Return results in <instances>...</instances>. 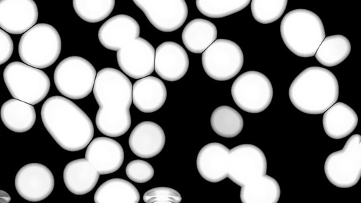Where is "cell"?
Wrapping results in <instances>:
<instances>
[{
	"mask_svg": "<svg viewBox=\"0 0 361 203\" xmlns=\"http://www.w3.org/2000/svg\"><path fill=\"white\" fill-rule=\"evenodd\" d=\"M41 118L51 136L65 150L80 151L93 138L94 126L89 116L66 97L48 98L42 106Z\"/></svg>",
	"mask_w": 361,
	"mask_h": 203,
	"instance_id": "cell-1",
	"label": "cell"
},
{
	"mask_svg": "<svg viewBox=\"0 0 361 203\" xmlns=\"http://www.w3.org/2000/svg\"><path fill=\"white\" fill-rule=\"evenodd\" d=\"M288 95L293 105L308 114H321L336 103L338 80L330 70L319 66L303 70L291 82Z\"/></svg>",
	"mask_w": 361,
	"mask_h": 203,
	"instance_id": "cell-2",
	"label": "cell"
},
{
	"mask_svg": "<svg viewBox=\"0 0 361 203\" xmlns=\"http://www.w3.org/2000/svg\"><path fill=\"white\" fill-rule=\"evenodd\" d=\"M133 85L128 78L114 68H104L96 75L93 94L99 108L96 118L131 119Z\"/></svg>",
	"mask_w": 361,
	"mask_h": 203,
	"instance_id": "cell-3",
	"label": "cell"
},
{
	"mask_svg": "<svg viewBox=\"0 0 361 203\" xmlns=\"http://www.w3.org/2000/svg\"><path fill=\"white\" fill-rule=\"evenodd\" d=\"M280 32L286 47L300 57L313 56L325 37L320 18L302 8L292 10L284 16Z\"/></svg>",
	"mask_w": 361,
	"mask_h": 203,
	"instance_id": "cell-4",
	"label": "cell"
},
{
	"mask_svg": "<svg viewBox=\"0 0 361 203\" xmlns=\"http://www.w3.org/2000/svg\"><path fill=\"white\" fill-rule=\"evenodd\" d=\"M61 50V37L52 25L38 23L23 34L18 44V54L25 63L37 68L54 64Z\"/></svg>",
	"mask_w": 361,
	"mask_h": 203,
	"instance_id": "cell-5",
	"label": "cell"
},
{
	"mask_svg": "<svg viewBox=\"0 0 361 203\" xmlns=\"http://www.w3.org/2000/svg\"><path fill=\"white\" fill-rule=\"evenodd\" d=\"M11 96L32 105L42 102L50 89L48 75L39 68L20 61L8 63L3 73Z\"/></svg>",
	"mask_w": 361,
	"mask_h": 203,
	"instance_id": "cell-6",
	"label": "cell"
},
{
	"mask_svg": "<svg viewBox=\"0 0 361 203\" xmlns=\"http://www.w3.org/2000/svg\"><path fill=\"white\" fill-rule=\"evenodd\" d=\"M96 75V70L90 62L82 57L72 56L57 65L54 80L62 95L72 99H80L92 91Z\"/></svg>",
	"mask_w": 361,
	"mask_h": 203,
	"instance_id": "cell-7",
	"label": "cell"
},
{
	"mask_svg": "<svg viewBox=\"0 0 361 203\" xmlns=\"http://www.w3.org/2000/svg\"><path fill=\"white\" fill-rule=\"evenodd\" d=\"M327 179L334 185L348 188L356 185L361 176V136L355 134L341 150L330 154L324 163Z\"/></svg>",
	"mask_w": 361,
	"mask_h": 203,
	"instance_id": "cell-8",
	"label": "cell"
},
{
	"mask_svg": "<svg viewBox=\"0 0 361 203\" xmlns=\"http://www.w3.org/2000/svg\"><path fill=\"white\" fill-rule=\"evenodd\" d=\"M231 95L242 110L257 113L265 110L273 98V87L263 73L249 70L239 75L233 82Z\"/></svg>",
	"mask_w": 361,
	"mask_h": 203,
	"instance_id": "cell-9",
	"label": "cell"
},
{
	"mask_svg": "<svg viewBox=\"0 0 361 203\" xmlns=\"http://www.w3.org/2000/svg\"><path fill=\"white\" fill-rule=\"evenodd\" d=\"M243 62L240 47L226 39H216L202 54L204 70L209 77L219 81L235 77L240 71Z\"/></svg>",
	"mask_w": 361,
	"mask_h": 203,
	"instance_id": "cell-10",
	"label": "cell"
},
{
	"mask_svg": "<svg viewBox=\"0 0 361 203\" xmlns=\"http://www.w3.org/2000/svg\"><path fill=\"white\" fill-rule=\"evenodd\" d=\"M264 152L257 146L243 144L230 150L227 177L239 186L267 173Z\"/></svg>",
	"mask_w": 361,
	"mask_h": 203,
	"instance_id": "cell-11",
	"label": "cell"
},
{
	"mask_svg": "<svg viewBox=\"0 0 361 203\" xmlns=\"http://www.w3.org/2000/svg\"><path fill=\"white\" fill-rule=\"evenodd\" d=\"M149 23L162 32L180 28L187 19L188 9L185 0H133Z\"/></svg>",
	"mask_w": 361,
	"mask_h": 203,
	"instance_id": "cell-12",
	"label": "cell"
},
{
	"mask_svg": "<svg viewBox=\"0 0 361 203\" xmlns=\"http://www.w3.org/2000/svg\"><path fill=\"white\" fill-rule=\"evenodd\" d=\"M15 186L18 193L25 199L38 202L46 199L53 191L54 178L44 165L30 163L17 172Z\"/></svg>",
	"mask_w": 361,
	"mask_h": 203,
	"instance_id": "cell-13",
	"label": "cell"
},
{
	"mask_svg": "<svg viewBox=\"0 0 361 203\" xmlns=\"http://www.w3.org/2000/svg\"><path fill=\"white\" fill-rule=\"evenodd\" d=\"M155 50L146 39L137 37L117 51V62L129 77L140 79L154 70Z\"/></svg>",
	"mask_w": 361,
	"mask_h": 203,
	"instance_id": "cell-14",
	"label": "cell"
},
{
	"mask_svg": "<svg viewBox=\"0 0 361 203\" xmlns=\"http://www.w3.org/2000/svg\"><path fill=\"white\" fill-rule=\"evenodd\" d=\"M38 19L34 0H0V27L6 32L23 34Z\"/></svg>",
	"mask_w": 361,
	"mask_h": 203,
	"instance_id": "cell-15",
	"label": "cell"
},
{
	"mask_svg": "<svg viewBox=\"0 0 361 203\" xmlns=\"http://www.w3.org/2000/svg\"><path fill=\"white\" fill-rule=\"evenodd\" d=\"M189 68V58L182 46L174 42H164L155 50L154 67L157 74L167 81L181 79Z\"/></svg>",
	"mask_w": 361,
	"mask_h": 203,
	"instance_id": "cell-16",
	"label": "cell"
},
{
	"mask_svg": "<svg viewBox=\"0 0 361 203\" xmlns=\"http://www.w3.org/2000/svg\"><path fill=\"white\" fill-rule=\"evenodd\" d=\"M85 156L99 174L106 175L120 168L124 160V152L117 141L98 137L88 144Z\"/></svg>",
	"mask_w": 361,
	"mask_h": 203,
	"instance_id": "cell-17",
	"label": "cell"
},
{
	"mask_svg": "<svg viewBox=\"0 0 361 203\" xmlns=\"http://www.w3.org/2000/svg\"><path fill=\"white\" fill-rule=\"evenodd\" d=\"M140 35V25L133 17L118 14L102 25L98 31V39L103 47L118 51Z\"/></svg>",
	"mask_w": 361,
	"mask_h": 203,
	"instance_id": "cell-18",
	"label": "cell"
},
{
	"mask_svg": "<svg viewBox=\"0 0 361 203\" xmlns=\"http://www.w3.org/2000/svg\"><path fill=\"white\" fill-rule=\"evenodd\" d=\"M230 149L219 142L204 145L199 152L196 164L200 176L211 183H218L228 176Z\"/></svg>",
	"mask_w": 361,
	"mask_h": 203,
	"instance_id": "cell-19",
	"label": "cell"
},
{
	"mask_svg": "<svg viewBox=\"0 0 361 203\" xmlns=\"http://www.w3.org/2000/svg\"><path fill=\"white\" fill-rule=\"evenodd\" d=\"M166 141L162 128L152 121H143L131 131L128 144L134 154L149 159L159 154Z\"/></svg>",
	"mask_w": 361,
	"mask_h": 203,
	"instance_id": "cell-20",
	"label": "cell"
},
{
	"mask_svg": "<svg viewBox=\"0 0 361 203\" xmlns=\"http://www.w3.org/2000/svg\"><path fill=\"white\" fill-rule=\"evenodd\" d=\"M167 90L164 83L154 76L137 80L133 85L132 101L135 107L144 113L159 110L165 103Z\"/></svg>",
	"mask_w": 361,
	"mask_h": 203,
	"instance_id": "cell-21",
	"label": "cell"
},
{
	"mask_svg": "<svg viewBox=\"0 0 361 203\" xmlns=\"http://www.w3.org/2000/svg\"><path fill=\"white\" fill-rule=\"evenodd\" d=\"M99 173L86 159L70 161L63 170V181L73 194L82 195L90 192L97 185Z\"/></svg>",
	"mask_w": 361,
	"mask_h": 203,
	"instance_id": "cell-22",
	"label": "cell"
},
{
	"mask_svg": "<svg viewBox=\"0 0 361 203\" xmlns=\"http://www.w3.org/2000/svg\"><path fill=\"white\" fill-rule=\"evenodd\" d=\"M358 117L350 106L343 102L334 103L324 112L322 123L326 134L333 139L347 137L355 129Z\"/></svg>",
	"mask_w": 361,
	"mask_h": 203,
	"instance_id": "cell-23",
	"label": "cell"
},
{
	"mask_svg": "<svg viewBox=\"0 0 361 203\" xmlns=\"http://www.w3.org/2000/svg\"><path fill=\"white\" fill-rule=\"evenodd\" d=\"M0 116L5 126L16 133L28 131L36 121L34 106L15 98L8 99L3 104Z\"/></svg>",
	"mask_w": 361,
	"mask_h": 203,
	"instance_id": "cell-24",
	"label": "cell"
},
{
	"mask_svg": "<svg viewBox=\"0 0 361 203\" xmlns=\"http://www.w3.org/2000/svg\"><path fill=\"white\" fill-rule=\"evenodd\" d=\"M217 37V29L209 20L195 18L190 21L182 32V41L192 53H202Z\"/></svg>",
	"mask_w": 361,
	"mask_h": 203,
	"instance_id": "cell-25",
	"label": "cell"
},
{
	"mask_svg": "<svg viewBox=\"0 0 361 203\" xmlns=\"http://www.w3.org/2000/svg\"><path fill=\"white\" fill-rule=\"evenodd\" d=\"M280 195L276 180L264 174L242 185L240 197L243 203H276Z\"/></svg>",
	"mask_w": 361,
	"mask_h": 203,
	"instance_id": "cell-26",
	"label": "cell"
},
{
	"mask_svg": "<svg viewBox=\"0 0 361 203\" xmlns=\"http://www.w3.org/2000/svg\"><path fill=\"white\" fill-rule=\"evenodd\" d=\"M137 189L129 181L122 178H111L103 183L96 190V203H137L140 201Z\"/></svg>",
	"mask_w": 361,
	"mask_h": 203,
	"instance_id": "cell-27",
	"label": "cell"
},
{
	"mask_svg": "<svg viewBox=\"0 0 361 203\" xmlns=\"http://www.w3.org/2000/svg\"><path fill=\"white\" fill-rule=\"evenodd\" d=\"M350 51L351 44L347 37L342 35H334L324 37L314 55L322 65L333 67L342 63Z\"/></svg>",
	"mask_w": 361,
	"mask_h": 203,
	"instance_id": "cell-28",
	"label": "cell"
},
{
	"mask_svg": "<svg viewBox=\"0 0 361 203\" xmlns=\"http://www.w3.org/2000/svg\"><path fill=\"white\" fill-rule=\"evenodd\" d=\"M210 124L219 136L231 138L237 136L243 128V118L238 111L229 106H220L212 112Z\"/></svg>",
	"mask_w": 361,
	"mask_h": 203,
	"instance_id": "cell-29",
	"label": "cell"
},
{
	"mask_svg": "<svg viewBox=\"0 0 361 203\" xmlns=\"http://www.w3.org/2000/svg\"><path fill=\"white\" fill-rule=\"evenodd\" d=\"M115 6V0H73L76 14L83 20L94 23L108 17Z\"/></svg>",
	"mask_w": 361,
	"mask_h": 203,
	"instance_id": "cell-30",
	"label": "cell"
},
{
	"mask_svg": "<svg viewBox=\"0 0 361 203\" xmlns=\"http://www.w3.org/2000/svg\"><path fill=\"white\" fill-rule=\"evenodd\" d=\"M251 0H196V6L205 16L224 18L244 9Z\"/></svg>",
	"mask_w": 361,
	"mask_h": 203,
	"instance_id": "cell-31",
	"label": "cell"
},
{
	"mask_svg": "<svg viewBox=\"0 0 361 203\" xmlns=\"http://www.w3.org/2000/svg\"><path fill=\"white\" fill-rule=\"evenodd\" d=\"M287 4L288 0H251V12L257 22L269 24L281 17Z\"/></svg>",
	"mask_w": 361,
	"mask_h": 203,
	"instance_id": "cell-32",
	"label": "cell"
},
{
	"mask_svg": "<svg viewBox=\"0 0 361 203\" xmlns=\"http://www.w3.org/2000/svg\"><path fill=\"white\" fill-rule=\"evenodd\" d=\"M126 173L128 178L133 182L144 183L152 178L154 171L152 166L147 161L135 159L127 164Z\"/></svg>",
	"mask_w": 361,
	"mask_h": 203,
	"instance_id": "cell-33",
	"label": "cell"
},
{
	"mask_svg": "<svg viewBox=\"0 0 361 203\" xmlns=\"http://www.w3.org/2000/svg\"><path fill=\"white\" fill-rule=\"evenodd\" d=\"M181 199L180 194L177 190L169 187H154L143 195V200L147 203H179Z\"/></svg>",
	"mask_w": 361,
	"mask_h": 203,
	"instance_id": "cell-34",
	"label": "cell"
},
{
	"mask_svg": "<svg viewBox=\"0 0 361 203\" xmlns=\"http://www.w3.org/2000/svg\"><path fill=\"white\" fill-rule=\"evenodd\" d=\"M13 42L11 36L0 28V65L6 63L12 56Z\"/></svg>",
	"mask_w": 361,
	"mask_h": 203,
	"instance_id": "cell-35",
	"label": "cell"
},
{
	"mask_svg": "<svg viewBox=\"0 0 361 203\" xmlns=\"http://www.w3.org/2000/svg\"><path fill=\"white\" fill-rule=\"evenodd\" d=\"M10 201V195L6 191L0 190V202L8 203Z\"/></svg>",
	"mask_w": 361,
	"mask_h": 203,
	"instance_id": "cell-36",
	"label": "cell"
}]
</instances>
